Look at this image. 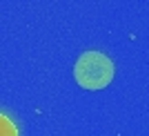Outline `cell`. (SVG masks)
Returning a JSON list of instances; mask_svg holds the SVG:
<instances>
[{
	"mask_svg": "<svg viewBox=\"0 0 149 136\" xmlns=\"http://www.w3.org/2000/svg\"><path fill=\"white\" fill-rule=\"evenodd\" d=\"M74 76L85 89H102L113 78V62L102 51H85L74 65Z\"/></svg>",
	"mask_w": 149,
	"mask_h": 136,
	"instance_id": "obj_1",
	"label": "cell"
},
{
	"mask_svg": "<svg viewBox=\"0 0 149 136\" xmlns=\"http://www.w3.org/2000/svg\"><path fill=\"white\" fill-rule=\"evenodd\" d=\"M0 136H18L13 123L7 116H2V114H0Z\"/></svg>",
	"mask_w": 149,
	"mask_h": 136,
	"instance_id": "obj_2",
	"label": "cell"
}]
</instances>
